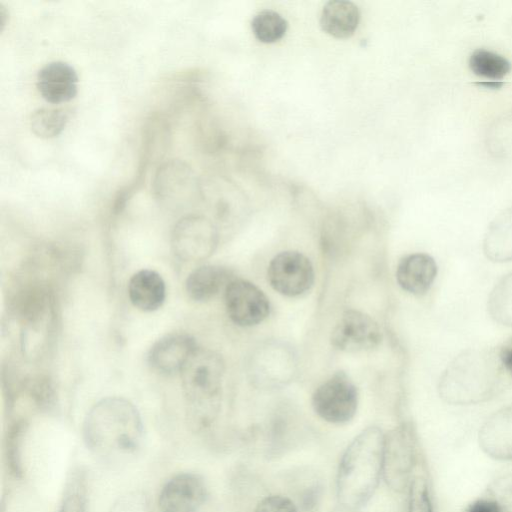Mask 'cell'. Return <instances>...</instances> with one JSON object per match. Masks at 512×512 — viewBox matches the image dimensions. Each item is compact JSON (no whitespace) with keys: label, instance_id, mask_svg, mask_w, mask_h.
Wrapping results in <instances>:
<instances>
[{"label":"cell","instance_id":"5b68a950","mask_svg":"<svg viewBox=\"0 0 512 512\" xmlns=\"http://www.w3.org/2000/svg\"><path fill=\"white\" fill-rule=\"evenodd\" d=\"M417 458V434L412 423H402L384 435L382 474L392 490L402 492L409 487Z\"/></svg>","mask_w":512,"mask_h":512},{"label":"cell","instance_id":"7402d4cb","mask_svg":"<svg viewBox=\"0 0 512 512\" xmlns=\"http://www.w3.org/2000/svg\"><path fill=\"white\" fill-rule=\"evenodd\" d=\"M68 121L69 115L65 109L41 107L32 112L30 128L37 137L51 139L61 134Z\"/></svg>","mask_w":512,"mask_h":512},{"label":"cell","instance_id":"7c38bea8","mask_svg":"<svg viewBox=\"0 0 512 512\" xmlns=\"http://www.w3.org/2000/svg\"><path fill=\"white\" fill-rule=\"evenodd\" d=\"M207 498L204 480L194 473L171 478L159 495L160 512H199Z\"/></svg>","mask_w":512,"mask_h":512},{"label":"cell","instance_id":"4316f807","mask_svg":"<svg viewBox=\"0 0 512 512\" xmlns=\"http://www.w3.org/2000/svg\"><path fill=\"white\" fill-rule=\"evenodd\" d=\"M109 512H152V507L146 493L132 491L120 496Z\"/></svg>","mask_w":512,"mask_h":512},{"label":"cell","instance_id":"ac0fdd59","mask_svg":"<svg viewBox=\"0 0 512 512\" xmlns=\"http://www.w3.org/2000/svg\"><path fill=\"white\" fill-rule=\"evenodd\" d=\"M231 272L217 265H205L192 271L186 279L185 289L194 301L204 302L225 289L232 280Z\"/></svg>","mask_w":512,"mask_h":512},{"label":"cell","instance_id":"d4e9b609","mask_svg":"<svg viewBox=\"0 0 512 512\" xmlns=\"http://www.w3.org/2000/svg\"><path fill=\"white\" fill-rule=\"evenodd\" d=\"M26 431V423L17 421L10 428L6 441V457L12 474L20 477L22 474L21 446Z\"/></svg>","mask_w":512,"mask_h":512},{"label":"cell","instance_id":"6da1fadb","mask_svg":"<svg viewBox=\"0 0 512 512\" xmlns=\"http://www.w3.org/2000/svg\"><path fill=\"white\" fill-rule=\"evenodd\" d=\"M87 447L106 461H120L140 448L143 424L137 408L121 397H107L87 413L83 424Z\"/></svg>","mask_w":512,"mask_h":512},{"label":"cell","instance_id":"52a82bcc","mask_svg":"<svg viewBox=\"0 0 512 512\" xmlns=\"http://www.w3.org/2000/svg\"><path fill=\"white\" fill-rule=\"evenodd\" d=\"M312 406L326 422L347 423L357 411V388L344 372H337L316 388L312 395Z\"/></svg>","mask_w":512,"mask_h":512},{"label":"cell","instance_id":"9a60e30c","mask_svg":"<svg viewBox=\"0 0 512 512\" xmlns=\"http://www.w3.org/2000/svg\"><path fill=\"white\" fill-rule=\"evenodd\" d=\"M482 450L498 460H512V404L493 413L479 431Z\"/></svg>","mask_w":512,"mask_h":512},{"label":"cell","instance_id":"e0dca14e","mask_svg":"<svg viewBox=\"0 0 512 512\" xmlns=\"http://www.w3.org/2000/svg\"><path fill=\"white\" fill-rule=\"evenodd\" d=\"M131 303L141 311L151 312L162 306L166 297V286L161 275L151 269L134 273L128 282Z\"/></svg>","mask_w":512,"mask_h":512},{"label":"cell","instance_id":"f546056e","mask_svg":"<svg viewBox=\"0 0 512 512\" xmlns=\"http://www.w3.org/2000/svg\"><path fill=\"white\" fill-rule=\"evenodd\" d=\"M59 512H86L84 495L79 491L68 493L63 500Z\"/></svg>","mask_w":512,"mask_h":512},{"label":"cell","instance_id":"f1b7e54d","mask_svg":"<svg viewBox=\"0 0 512 512\" xmlns=\"http://www.w3.org/2000/svg\"><path fill=\"white\" fill-rule=\"evenodd\" d=\"M254 512H298L295 504L288 497L270 495L263 498Z\"/></svg>","mask_w":512,"mask_h":512},{"label":"cell","instance_id":"ba28073f","mask_svg":"<svg viewBox=\"0 0 512 512\" xmlns=\"http://www.w3.org/2000/svg\"><path fill=\"white\" fill-rule=\"evenodd\" d=\"M311 261L298 251H283L270 261L267 279L278 293L296 297L309 291L314 283Z\"/></svg>","mask_w":512,"mask_h":512},{"label":"cell","instance_id":"4fadbf2b","mask_svg":"<svg viewBox=\"0 0 512 512\" xmlns=\"http://www.w3.org/2000/svg\"><path fill=\"white\" fill-rule=\"evenodd\" d=\"M78 75L70 64L53 61L37 73L36 87L44 100L52 104L72 100L78 92Z\"/></svg>","mask_w":512,"mask_h":512},{"label":"cell","instance_id":"30bf717a","mask_svg":"<svg viewBox=\"0 0 512 512\" xmlns=\"http://www.w3.org/2000/svg\"><path fill=\"white\" fill-rule=\"evenodd\" d=\"M224 303L231 321L241 327L260 324L270 312L269 299L264 292L244 279H232L228 283Z\"/></svg>","mask_w":512,"mask_h":512},{"label":"cell","instance_id":"ffe728a7","mask_svg":"<svg viewBox=\"0 0 512 512\" xmlns=\"http://www.w3.org/2000/svg\"><path fill=\"white\" fill-rule=\"evenodd\" d=\"M359 20L358 7L345 0L327 2L320 15L321 28L336 38L350 37L356 31Z\"/></svg>","mask_w":512,"mask_h":512},{"label":"cell","instance_id":"cb8c5ba5","mask_svg":"<svg viewBox=\"0 0 512 512\" xmlns=\"http://www.w3.org/2000/svg\"><path fill=\"white\" fill-rule=\"evenodd\" d=\"M254 36L263 43H274L286 33L287 21L276 11L262 10L251 22Z\"/></svg>","mask_w":512,"mask_h":512},{"label":"cell","instance_id":"3957f363","mask_svg":"<svg viewBox=\"0 0 512 512\" xmlns=\"http://www.w3.org/2000/svg\"><path fill=\"white\" fill-rule=\"evenodd\" d=\"M384 435L377 426L367 427L345 449L336 479L337 500L345 510L362 508L377 489L383 470Z\"/></svg>","mask_w":512,"mask_h":512},{"label":"cell","instance_id":"2e32d148","mask_svg":"<svg viewBox=\"0 0 512 512\" xmlns=\"http://www.w3.org/2000/svg\"><path fill=\"white\" fill-rule=\"evenodd\" d=\"M437 275V264L425 253H413L403 257L396 269L399 286L413 295H423L432 286Z\"/></svg>","mask_w":512,"mask_h":512},{"label":"cell","instance_id":"5bb4252c","mask_svg":"<svg viewBox=\"0 0 512 512\" xmlns=\"http://www.w3.org/2000/svg\"><path fill=\"white\" fill-rule=\"evenodd\" d=\"M197 347L192 336L186 333H172L153 344L148 354V362L155 371L172 375L182 370Z\"/></svg>","mask_w":512,"mask_h":512},{"label":"cell","instance_id":"d6986e66","mask_svg":"<svg viewBox=\"0 0 512 512\" xmlns=\"http://www.w3.org/2000/svg\"><path fill=\"white\" fill-rule=\"evenodd\" d=\"M483 251L491 261H512V206L489 224L483 240Z\"/></svg>","mask_w":512,"mask_h":512},{"label":"cell","instance_id":"d6a6232c","mask_svg":"<svg viewBox=\"0 0 512 512\" xmlns=\"http://www.w3.org/2000/svg\"><path fill=\"white\" fill-rule=\"evenodd\" d=\"M8 18L9 14L6 7L2 3H0V32H2L6 27Z\"/></svg>","mask_w":512,"mask_h":512},{"label":"cell","instance_id":"8fae6325","mask_svg":"<svg viewBox=\"0 0 512 512\" xmlns=\"http://www.w3.org/2000/svg\"><path fill=\"white\" fill-rule=\"evenodd\" d=\"M381 340L382 333L377 322L366 313L354 309L341 315L331 334L332 345L348 353L370 351Z\"/></svg>","mask_w":512,"mask_h":512},{"label":"cell","instance_id":"44dd1931","mask_svg":"<svg viewBox=\"0 0 512 512\" xmlns=\"http://www.w3.org/2000/svg\"><path fill=\"white\" fill-rule=\"evenodd\" d=\"M470 70L478 77L489 81H499L511 71L510 61L496 52L478 48L469 56Z\"/></svg>","mask_w":512,"mask_h":512},{"label":"cell","instance_id":"8992f818","mask_svg":"<svg viewBox=\"0 0 512 512\" xmlns=\"http://www.w3.org/2000/svg\"><path fill=\"white\" fill-rule=\"evenodd\" d=\"M153 191L160 204L172 211L187 209L201 192L191 168L177 159L169 160L158 168Z\"/></svg>","mask_w":512,"mask_h":512},{"label":"cell","instance_id":"7a4b0ae2","mask_svg":"<svg viewBox=\"0 0 512 512\" xmlns=\"http://www.w3.org/2000/svg\"><path fill=\"white\" fill-rule=\"evenodd\" d=\"M498 349L474 348L457 355L439 379L440 397L449 404L470 405L498 395L506 384Z\"/></svg>","mask_w":512,"mask_h":512},{"label":"cell","instance_id":"83f0119b","mask_svg":"<svg viewBox=\"0 0 512 512\" xmlns=\"http://www.w3.org/2000/svg\"><path fill=\"white\" fill-rule=\"evenodd\" d=\"M486 493L497 502L501 512H512V474L495 480Z\"/></svg>","mask_w":512,"mask_h":512},{"label":"cell","instance_id":"603a6c76","mask_svg":"<svg viewBox=\"0 0 512 512\" xmlns=\"http://www.w3.org/2000/svg\"><path fill=\"white\" fill-rule=\"evenodd\" d=\"M490 316L498 323L512 327V272L492 289L488 298Z\"/></svg>","mask_w":512,"mask_h":512},{"label":"cell","instance_id":"1f68e13d","mask_svg":"<svg viewBox=\"0 0 512 512\" xmlns=\"http://www.w3.org/2000/svg\"><path fill=\"white\" fill-rule=\"evenodd\" d=\"M498 354L506 373L512 378V337L501 345Z\"/></svg>","mask_w":512,"mask_h":512},{"label":"cell","instance_id":"9c48e42d","mask_svg":"<svg viewBox=\"0 0 512 512\" xmlns=\"http://www.w3.org/2000/svg\"><path fill=\"white\" fill-rule=\"evenodd\" d=\"M171 245L174 253L182 260H203L214 252L217 245V232L205 217L189 214L175 224Z\"/></svg>","mask_w":512,"mask_h":512},{"label":"cell","instance_id":"484cf974","mask_svg":"<svg viewBox=\"0 0 512 512\" xmlns=\"http://www.w3.org/2000/svg\"><path fill=\"white\" fill-rule=\"evenodd\" d=\"M408 512H433L428 482L423 475H415L408 487Z\"/></svg>","mask_w":512,"mask_h":512},{"label":"cell","instance_id":"277c9868","mask_svg":"<svg viewBox=\"0 0 512 512\" xmlns=\"http://www.w3.org/2000/svg\"><path fill=\"white\" fill-rule=\"evenodd\" d=\"M224 365L215 352L197 347L180 371L192 423L204 427L216 412Z\"/></svg>","mask_w":512,"mask_h":512},{"label":"cell","instance_id":"4dcf8cb0","mask_svg":"<svg viewBox=\"0 0 512 512\" xmlns=\"http://www.w3.org/2000/svg\"><path fill=\"white\" fill-rule=\"evenodd\" d=\"M466 512H501L497 502L486 493L483 497L471 503Z\"/></svg>","mask_w":512,"mask_h":512}]
</instances>
